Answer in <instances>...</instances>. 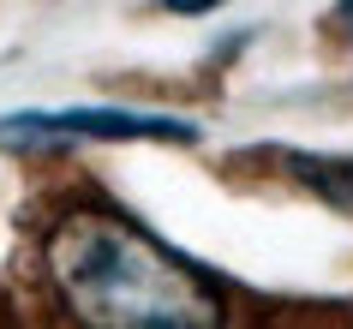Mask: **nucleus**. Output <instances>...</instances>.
<instances>
[{
	"label": "nucleus",
	"instance_id": "f257e3e1",
	"mask_svg": "<svg viewBox=\"0 0 353 329\" xmlns=\"http://www.w3.org/2000/svg\"><path fill=\"white\" fill-rule=\"evenodd\" d=\"M48 275L72 317L102 329H210L222 317L180 257L108 210H72L48 234Z\"/></svg>",
	"mask_w": 353,
	"mask_h": 329
},
{
	"label": "nucleus",
	"instance_id": "f03ea898",
	"mask_svg": "<svg viewBox=\"0 0 353 329\" xmlns=\"http://www.w3.org/2000/svg\"><path fill=\"white\" fill-rule=\"evenodd\" d=\"M54 138H90V144H198V126L180 114H138V108H24L0 120V144H54Z\"/></svg>",
	"mask_w": 353,
	"mask_h": 329
},
{
	"label": "nucleus",
	"instance_id": "7ed1b4c3",
	"mask_svg": "<svg viewBox=\"0 0 353 329\" xmlns=\"http://www.w3.org/2000/svg\"><path fill=\"white\" fill-rule=\"evenodd\" d=\"M299 174V180H312L323 198H335V203H353V162H323V156H294L288 162Z\"/></svg>",
	"mask_w": 353,
	"mask_h": 329
},
{
	"label": "nucleus",
	"instance_id": "20e7f679",
	"mask_svg": "<svg viewBox=\"0 0 353 329\" xmlns=\"http://www.w3.org/2000/svg\"><path fill=\"white\" fill-rule=\"evenodd\" d=\"M330 30L341 42H353V0H335V12H330Z\"/></svg>",
	"mask_w": 353,
	"mask_h": 329
},
{
	"label": "nucleus",
	"instance_id": "39448f33",
	"mask_svg": "<svg viewBox=\"0 0 353 329\" xmlns=\"http://www.w3.org/2000/svg\"><path fill=\"white\" fill-rule=\"evenodd\" d=\"M168 12H180V19H198V12H216L222 0H162Z\"/></svg>",
	"mask_w": 353,
	"mask_h": 329
}]
</instances>
